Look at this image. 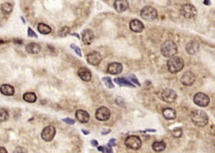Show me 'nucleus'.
Returning a JSON list of instances; mask_svg holds the SVG:
<instances>
[{
	"instance_id": "f257e3e1",
	"label": "nucleus",
	"mask_w": 215,
	"mask_h": 153,
	"mask_svg": "<svg viewBox=\"0 0 215 153\" xmlns=\"http://www.w3.org/2000/svg\"><path fill=\"white\" fill-rule=\"evenodd\" d=\"M191 118L194 124L199 127L205 126L209 122L207 114L202 110H195L192 111Z\"/></svg>"
},
{
	"instance_id": "f03ea898",
	"label": "nucleus",
	"mask_w": 215,
	"mask_h": 153,
	"mask_svg": "<svg viewBox=\"0 0 215 153\" xmlns=\"http://www.w3.org/2000/svg\"><path fill=\"white\" fill-rule=\"evenodd\" d=\"M167 65L169 72L172 74H176L183 69L184 67V61L179 56H173L168 61Z\"/></svg>"
},
{
	"instance_id": "7ed1b4c3",
	"label": "nucleus",
	"mask_w": 215,
	"mask_h": 153,
	"mask_svg": "<svg viewBox=\"0 0 215 153\" xmlns=\"http://www.w3.org/2000/svg\"><path fill=\"white\" fill-rule=\"evenodd\" d=\"M160 51L165 57L171 58L177 54L178 48H177L176 44L173 41L168 40L165 41L162 44Z\"/></svg>"
},
{
	"instance_id": "20e7f679",
	"label": "nucleus",
	"mask_w": 215,
	"mask_h": 153,
	"mask_svg": "<svg viewBox=\"0 0 215 153\" xmlns=\"http://www.w3.org/2000/svg\"><path fill=\"white\" fill-rule=\"evenodd\" d=\"M140 15L142 18L146 21H152L157 18V12L152 7L146 6L142 9Z\"/></svg>"
},
{
	"instance_id": "39448f33",
	"label": "nucleus",
	"mask_w": 215,
	"mask_h": 153,
	"mask_svg": "<svg viewBox=\"0 0 215 153\" xmlns=\"http://www.w3.org/2000/svg\"><path fill=\"white\" fill-rule=\"evenodd\" d=\"M125 145L128 148L133 149V150H138L141 148L142 142L141 139L138 136L131 135L126 137V140H125Z\"/></svg>"
},
{
	"instance_id": "423d86ee",
	"label": "nucleus",
	"mask_w": 215,
	"mask_h": 153,
	"mask_svg": "<svg viewBox=\"0 0 215 153\" xmlns=\"http://www.w3.org/2000/svg\"><path fill=\"white\" fill-rule=\"evenodd\" d=\"M181 13L185 19L194 20L196 18L197 10L193 4H185L181 8Z\"/></svg>"
},
{
	"instance_id": "0eeeda50",
	"label": "nucleus",
	"mask_w": 215,
	"mask_h": 153,
	"mask_svg": "<svg viewBox=\"0 0 215 153\" xmlns=\"http://www.w3.org/2000/svg\"><path fill=\"white\" fill-rule=\"evenodd\" d=\"M194 102L196 105L200 106V107H207L209 104L210 100L207 95L203 93V92H198L194 95Z\"/></svg>"
},
{
	"instance_id": "6e6552de",
	"label": "nucleus",
	"mask_w": 215,
	"mask_h": 153,
	"mask_svg": "<svg viewBox=\"0 0 215 153\" xmlns=\"http://www.w3.org/2000/svg\"><path fill=\"white\" fill-rule=\"evenodd\" d=\"M110 117V111L105 106H101L96 111L95 118L100 121H105L108 120Z\"/></svg>"
},
{
	"instance_id": "1a4fd4ad",
	"label": "nucleus",
	"mask_w": 215,
	"mask_h": 153,
	"mask_svg": "<svg viewBox=\"0 0 215 153\" xmlns=\"http://www.w3.org/2000/svg\"><path fill=\"white\" fill-rule=\"evenodd\" d=\"M56 135V129L53 126H48L43 129L41 132V138L45 142H51Z\"/></svg>"
},
{
	"instance_id": "9d476101",
	"label": "nucleus",
	"mask_w": 215,
	"mask_h": 153,
	"mask_svg": "<svg viewBox=\"0 0 215 153\" xmlns=\"http://www.w3.org/2000/svg\"><path fill=\"white\" fill-rule=\"evenodd\" d=\"M162 98L165 102L168 103H172L176 101L178 98L176 91H174L172 89H165L162 91Z\"/></svg>"
},
{
	"instance_id": "9b49d317",
	"label": "nucleus",
	"mask_w": 215,
	"mask_h": 153,
	"mask_svg": "<svg viewBox=\"0 0 215 153\" xmlns=\"http://www.w3.org/2000/svg\"><path fill=\"white\" fill-rule=\"evenodd\" d=\"M87 61L89 64L98 66L102 61V56L98 51H93L87 56Z\"/></svg>"
},
{
	"instance_id": "f8f14e48",
	"label": "nucleus",
	"mask_w": 215,
	"mask_h": 153,
	"mask_svg": "<svg viewBox=\"0 0 215 153\" xmlns=\"http://www.w3.org/2000/svg\"><path fill=\"white\" fill-rule=\"evenodd\" d=\"M196 80V76L194 72L191 71L185 72L181 78V82L183 85L191 86L194 83Z\"/></svg>"
},
{
	"instance_id": "ddd939ff",
	"label": "nucleus",
	"mask_w": 215,
	"mask_h": 153,
	"mask_svg": "<svg viewBox=\"0 0 215 153\" xmlns=\"http://www.w3.org/2000/svg\"><path fill=\"white\" fill-rule=\"evenodd\" d=\"M113 7L116 12L122 13L129 9V3L127 0H116L113 3Z\"/></svg>"
},
{
	"instance_id": "4468645a",
	"label": "nucleus",
	"mask_w": 215,
	"mask_h": 153,
	"mask_svg": "<svg viewBox=\"0 0 215 153\" xmlns=\"http://www.w3.org/2000/svg\"><path fill=\"white\" fill-rule=\"evenodd\" d=\"M108 72L110 75H116L121 74L123 71V66L121 63L113 62L109 64L108 66Z\"/></svg>"
},
{
	"instance_id": "2eb2a0df",
	"label": "nucleus",
	"mask_w": 215,
	"mask_h": 153,
	"mask_svg": "<svg viewBox=\"0 0 215 153\" xmlns=\"http://www.w3.org/2000/svg\"><path fill=\"white\" fill-rule=\"evenodd\" d=\"M129 27L131 31L134 33H141L145 28V25L138 19H134L130 22Z\"/></svg>"
},
{
	"instance_id": "dca6fc26",
	"label": "nucleus",
	"mask_w": 215,
	"mask_h": 153,
	"mask_svg": "<svg viewBox=\"0 0 215 153\" xmlns=\"http://www.w3.org/2000/svg\"><path fill=\"white\" fill-rule=\"evenodd\" d=\"M94 39V33L90 29H86L82 33V41L85 45H90Z\"/></svg>"
},
{
	"instance_id": "f3484780",
	"label": "nucleus",
	"mask_w": 215,
	"mask_h": 153,
	"mask_svg": "<svg viewBox=\"0 0 215 153\" xmlns=\"http://www.w3.org/2000/svg\"><path fill=\"white\" fill-rule=\"evenodd\" d=\"M199 43L196 41H191L187 44L185 46V50L190 55H194L196 54L199 50Z\"/></svg>"
},
{
	"instance_id": "a211bd4d",
	"label": "nucleus",
	"mask_w": 215,
	"mask_h": 153,
	"mask_svg": "<svg viewBox=\"0 0 215 153\" xmlns=\"http://www.w3.org/2000/svg\"><path fill=\"white\" fill-rule=\"evenodd\" d=\"M78 75L80 77L81 80L85 82H90L92 79L91 72L86 67H81L78 69Z\"/></svg>"
},
{
	"instance_id": "6ab92c4d",
	"label": "nucleus",
	"mask_w": 215,
	"mask_h": 153,
	"mask_svg": "<svg viewBox=\"0 0 215 153\" xmlns=\"http://www.w3.org/2000/svg\"><path fill=\"white\" fill-rule=\"evenodd\" d=\"M75 117L80 123H87L90 120L89 113L83 110H78L76 111Z\"/></svg>"
},
{
	"instance_id": "aec40b11",
	"label": "nucleus",
	"mask_w": 215,
	"mask_h": 153,
	"mask_svg": "<svg viewBox=\"0 0 215 153\" xmlns=\"http://www.w3.org/2000/svg\"><path fill=\"white\" fill-rule=\"evenodd\" d=\"M26 51L29 54H39L41 51V47L39 44H36V43H30V44H27L25 46Z\"/></svg>"
},
{
	"instance_id": "412c9836",
	"label": "nucleus",
	"mask_w": 215,
	"mask_h": 153,
	"mask_svg": "<svg viewBox=\"0 0 215 153\" xmlns=\"http://www.w3.org/2000/svg\"><path fill=\"white\" fill-rule=\"evenodd\" d=\"M162 115L167 120H173L176 118V111L173 108H165L162 110Z\"/></svg>"
},
{
	"instance_id": "4be33fe9",
	"label": "nucleus",
	"mask_w": 215,
	"mask_h": 153,
	"mask_svg": "<svg viewBox=\"0 0 215 153\" xmlns=\"http://www.w3.org/2000/svg\"><path fill=\"white\" fill-rule=\"evenodd\" d=\"M0 92L6 96H12L15 93V89L12 85L4 84L0 87Z\"/></svg>"
},
{
	"instance_id": "5701e85b",
	"label": "nucleus",
	"mask_w": 215,
	"mask_h": 153,
	"mask_svg": "<svg viewBox=\"0 0 215 153\" xmlns=\"http://www.w3.org/2000/svg\"><path fill=\"white\" fill-rule=\"evenodd\" d=\"M152 149L155 151V152H160L164 151L166 148V144L163 141H160V142H154L152 145Z\"/></svg>"
},
{
	"instance_id": "b1692460",
	"label": "nucleus",
	"mask_w": 215,
	"mask_h": 153,
	"mask_svg": "<svg viewBox=\"0 0 215 153\" xmlns=\"http://www.w3.org/2000/svg\"><path fill=\"white\" fill-rule=\"evenodd\" d=\"M38 30L41 34H43V35H48L51 32V27L48 26L46 24L40 23L39 25H38Z\"/></svg>"
},
{
	"instance_id": "393cba45",
	"label": "nucleus",
	"mask_w": 215,
	"mask_h": 153,
	"mask_svg": "<svg viewBox=\"0 0 215 153\" xmlns=\"http://www.w3.org/2000/svg\"><path fill=\"white\" fill-rule=\"evenodd\" d=\"M114 82H115L117 85H119L120 86H124V87H135V86L133 85L131 82L128 81V80H126V79L122 78V77H118V78H115L114 79Z\"/></svg>"
},
{
	"instance_id": "a878e982",
	"label": "nucleus",
	"mask_w": 215,
	"mask_h": 153,
	"mask_svg": "<svg viewBox=\"0 0 215 153\" xmlns=\"http://www.w3.org/2000/svg\"><path fill=\"white\" fill-rule=\"evenodd\" d=\"M23 100L25 102L33 103H35L36 101L37 96L34 92H26L23 95Z\"/></svg>"
},
{
	"instance_id": "bb28decb",
	"label": "nucleus",
	"mask_w": 215,
	"mask_h": 153,
	"mask_svg": "<svg viewBox=\"0 0 215 153\" xmlns=\"http://www.w3.org/2000/svg\"><path fill=\"white\" fill-rule=\"evenodd\" d=\"M9 113L4 108H0V123L7 121L9 119Z\"/></svg>"
},
{
	"instance_id": "cd10ccee",
	"label": "nucleus",
	"mask_w": 215,
	"mask_h": 153,
	"mask_svg": "<svg viewBox=\"0 0 215 153\" xmlns=\"http://www.w3.org/2000/svg\"><path fill=\"white\" fill-rule=\"evenodd\" d=\"M1 10L4 14H10L12 13L13 10V5L10 3H4L2 5H1Z\"/></svg>"
},
{
	"instance_id": "c85d7f7f",
	"label": "nucleus",
	"mask_w": 215,
	"mask_h": 153,
	"mask_svg": "<svg viewBox=\"0 0 215 153\" xmlns=\"http://www.w3.org/2000/svg\"><path fill=\"white\" fill-rule=\"evenodd\" d=\"M69 31H70V29H69V27H62L59 30V35L61 37H65V36H67L69 33Z\"/></svg>"
},
{
	"instance_id": "c756f323",
	"label": "nucleus",
	"mask_w": 215,
	"mask_h": 153,
	"mask_svg": "<svg viewBox=\"0 0 215 153\" xmlns=\"http://www.w3.org/2000/svg\"><path fill=\"white\" fill-rule=\"evenodd\" d=\"M103 81L104 82V83H105V86L108 87V88H113L114 87V85L113 84L111 79H110L109 77H103Z\"/></svg>"
},
{
	"instance_id": "7c9ffc66",
	"label": "nucleus",
	"mask_w": 215,
	"mask_h": 153,
	"mask_svg": "<svg viewBox=\"0 0 215 153\" xmlns=\"http://www.w3.org/2000/svg\"><path fill=\"white\" fill-rule=\"evenodd\" d=\"M182 135H183V130L181 128L174 129L172 131V135L176 138H179L181 137Z\"/></svg>"
},
{
	"instance_id": "2f4dec72",
	"label": "nucleus",
	"mask_w": 215,
	"mask_h": 153,
	"mask_svg": "<svg viewBox=\"0 0 215 153\" xmlns=\"http://www.w3.org/2000/svg\"><path fill=\"white\" fill-rule=\"evenodd\" d=\"M98 149L103 153H113L111 147H109V146H107V147L99 146V147H98Z\"/></svg>"
},
{
	"instance_id": "473e14b6",
	"label": "nucleus",
	"mask_w": 215,
	"mask_h": 153,
	"mask_svg": "<svg viewBox=\"0 0 215 153\" xmlns=\"http://www.w3.org/2000/svg\"><path fill=\"white\" fill-rule=\"evenodd\" d=\"M70 47L72 48V49L74 50V51H75V53L78 55V56H80V57H81V56H82V53H81V49H79V48L78 47V46H76L75 44H71Z\"/></svg>"
},
{
	"instance_id": "72a5a7b5",
	"label": "nucleus",
	"mask_w": 215,
	"mask_h": 153,
	"mask_svg": "<svg viewBox=\"0 0 215 153\" xmlns=\"http://www.w3.org/2000/svg\"><path fill=\"white\" fill-rule=\"evenodd\" d=\"M27 36L30 38H38V35L30 27H28V28H27Z\"/></svg>"
},
{
	"instance_id": "f704fd0d",
	"label": "nucleus",
	"mask_w": 215,
	"mask_h": 153,
	"mask_svg": "<svg viewBox=\"0 0 215 153\" xmlns=\"http://www.w3.org/2000/svg\"><path fill=\"white\" fill-rule=\"evenodd\" d=\"M13 153H27V149L22 147H17L16 149L14 150Z\"/></svg>"
},
{
	"instance_id": "c9c22d12",
	"label": "nucleus",
	"mask_w": 215,
	"mask_h": 153,
	"mask_svg": "<svg viewBox=\"0 0 215 153\" xmlns=\"http://www.w3.org/2000/svg\"><path fill=\"white\" fill-rule=\"evenodd\" d=\"M62 121H63L64 122H65V123H67V124H69V125H73L75 123V121H74V120L72 119V118H64V119H62Z\"/></svg>"
},
{
	"instance_id": "e433bc0d",
	"label": "nucleus",
	"mask_w": 215,
	"mask_h": 153,
	"mask_svg": "<svg viewBox=\"0 0 215 153\" xmlns=\"http://www.w3.org/2000/svg\"><path fill=\"white\" fill-rule=\"evenodd\" d=\"M129 78L130 80H131V81H132L133 82H134L135 84H136V85H137L140 86V83H139V82L138 81L137 78H136V77H135L134 75H129Z\"/></svg>"
},
{
	"instance_id": "4c0bfd02",
	"label": "nucleus",
	"mask_w": 215,
	"mask_h": 153,
	"mask_svg": "<svg viewBox=\"0 0 215 153\" xmlns=\"http://www.w3.org/2000/svg\"><path fill=\"white\" fill-rule=\"evenodd\" d=\"M116 140L115 139H111L110 141H109V142L108 143V146H109V147H113V146H115L116 145Z\"/></svg>"
},
{
	"instance_id": "58836bf2",
	"label": "nucleus",
	"mask_w": 215,
	"mask_h": 153,
	"mask_svg": "<svg viewBox=\"0 0 215 153\" xmlns=\"http://www.w3.org/2000/svg\"><path fill=\"white\" fill-rule=\"evenodd\" d=\"M91 144L93 146V147H96V146L98 145V142L97 140H92L91 141Z\"/></svg>"
},
{
	"instance_id": "ea45409f",
	"label": "nucleus",
	"mask_w": 215,
	"mask_h": 153,
	"mask_svg": "<svg viewBox=\"0 0 215 153\" xmlns=\"http://www.w3.org/2000/svg\"><path fill=\"white\" fill-rule=\"evenodd\" d=\"M14 42H15V44H22V43H23L21 39H15V40H14Z\"/></svg>"
},
{
	"instance_id": "a19ab883",
	"label": "nucleus",
	"mask_w": 215,
	"mask_h": 153,
	"mask_svg": "<svg viewBox=\"0 0 215 153\" xmlns=\"http://www.w3.org/2000/svg\"><path fill=\"white\" fill-rule=\"evenodd\" d=\"M0 153H7V151L4 147H0Z\"/></svg>"
},
{
	"instance_id": "79ce46f5",
	"label": "nucleus",
	"mask_w": 215,
	"mask_h": 153,
	"mask_svg": "<svg viewBox=\"0 0 215 153\" xmlns=\"http://www.w3.org/2000/svg\"><path fill=\"white\" fill-rule=\"evenodd\" d=\"M204 4L205 5H210L211 4V1L210 0H204Z\"/></svg>"
},
{
	"instance_id": "37998d69",
	"label": "nucleus",
	"mask_w": 215,
	"mask_h": 153,
	"mask_svg": "<svg viewBox=\"0 0 215 153\" xmlns=\"http://www.w3.org/2000/svg\"><path fill=\"white\" fill-rule=\"evenodd\" d=\"M82 131L83 133H84L85 135H89V134H90V132H88V131H85V129H82Z\"/></svg>"
},
{
	"instance_id": "c03bdc74",
	"label": "nucleus",
	"mask_w": 215,
	"mask_h": 153,
	"mask_svg": "<svg viewBox=\"0 0 215 153\" xmlns=\"http://www.w3.org/2000/svg\"><path fill=\"white\" fill-rule=\"evenodd\" d=\"M4 43V41H3L1 39H0V45H1V44H3Z\"/></svg>"
},
{
	"instance_id": "a18cd8bd",
	"label": "nucleus",
	"mask_w": 215,
	"mask_h": 153,
	"mask_svg": "<svg viewBox=\"0 0 215 153\" xmlns=\"http://www.w3.org/2000/svg\"><path fill=\"white\" fill-rule=\"evenodd\" d=\"M21 20H22V21H23V23H24V24H25V19H24L23 18H22V17H21Z\"/></svg>"
}]
</instances>
